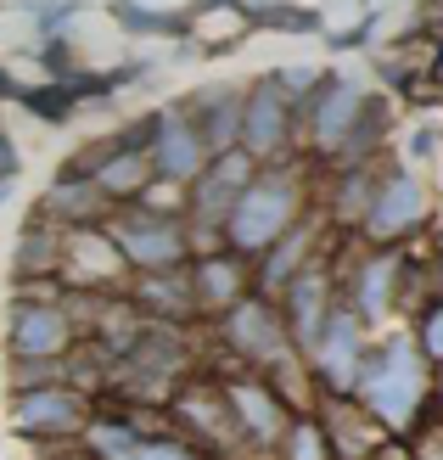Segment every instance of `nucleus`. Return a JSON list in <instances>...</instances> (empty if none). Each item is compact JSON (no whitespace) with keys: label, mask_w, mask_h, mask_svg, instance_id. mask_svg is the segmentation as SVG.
Listing matches in <instances>:
<instances>
[{"label":"nucleus","mask_w":443,"mask_h":460,"mask_svg":"<svg viewBox=\"0 0 443 460\" xmlns=\"http://www.w3.org/2000/svg\"><path fill=\"white\" fill-rule=\"evenodd\" d=\"M297 208V191L287 174H270V180H247V191L236 197L230 208V242L236 247H270L275 236H287Z\"/></svg>","instance_id":"f257e3e1"},{"label":"nucleus","mask_w":443,"mask_h":460,"mask_svg":"<svg viewBox=\"0 0 443 460\" xmlns=\"http://www.w3.org/2000/svg\"><path fill=\"white\" fill-rule=\"evenodd\" d=\"M359 382H365L370 410H377L382 421L404 427V421L415 416V404H421V354H415L404 337H393V342H387V354L370 365Z\"/></svg>","instance_id":"f03ea898"},{"label":"nucleus","mask_w":443,"mask_h":460,"mask_svg":"<svg viewBox=\"0 0 443 460\" xmlns=\"http://www.w3.org/2000/svg\"><path fill=\"white\" fill-rule=\"evenodd\" d=\"M119 252L129 264H141V270H174V259L185 252V236H180V225L169 214H135L124 219L119 230Z\"/></svg>","instance_id":"7ed1b4c3"},{"label":"nucleus","mask_w":443,"mask_h":460,"mask_svg":"<svg viewBox=\"0 0 443 460\" xmlns=\"http://www.w3.org/2000/svg\"><path fill=\"white\" fill-rule=\"evenodd\" d=\"M208 164V141L191 119H180V112H163L157 129H152V169L163 180H197Z\"/></svg>","instance_id":"20e7f679"},{"label":"nucleus","mask_w":443,"mask_h":460,"mask_svg":"<svg viewBox=\"0 0 443 460\" xmlns=\"http://www.w3.org/2000/svg\"><path fill=\"white\" fill-rule=\"evenodd\" d=\"M242 141L247 152H275L287 141V96L275 84H259L242 102Z\"/></svg>","instance_id":"39448f33"},{"label":"nucleus","mask_w":443,"mask_h":460,"mask_svg":"<svg viewBox=\"0 0 443 460\" xmlns=\"http://www.w3.org/2000/svg\"><path fill=\"white\" fill-rule=\"evenodd\" d=\"M421 214H427L421 180H415V174H393L382 186V197H377V208H370V230H377V236H399V230H410Z\"/></svg>","instance_id":"423d86ee"},{"label":"nucleus","mask_w":443,"mask_h":460,"mask_svg":"<svg viewBox=\"0 0 443 460\" xmlns=\"http://www.w3.org/2000/svg\"><path fill=\"white\" fill-rule=\"evenodd\" d=\"M315 359H320V371L332 376L337 387H354L359 371H365V365H359V320L354 314H337L332 332L315 342Z\"/></svg>","instance_id":"0eeeda50"},{"label":"nucleus","mask_w":443,"mask_h":460,"mask_svg":"<svg viewBox=\"0 0 443 460\" xmlns=\"http://www.w3.org/2000/svg\"><path fill=\"white\" fill-rule=\"evenodd\" d=\"M62 342H67V320H62V309L29 304V309L17 314L12 349H17L22 359H51V354H62Z\"/></svg>","instance_id":"6e6552de"},{"label":"nucleus","mask_w":443,"mask_h":460,"mask_svg":"<svg viewBox=\"0 0 443 460\" xmlns=\"http://www.w3.org/2000/svg\"><path fill=\"white\" fill-rule=\"evenodd\" d=\"M197 180H202V191H197V219H202V225H219L230 208H236V197L247 191V164H242V157H225L214 174H197Z\"/></svg>","instance_id":"1a4fd4ad"},{"label":"nucleus","mask_w":443,"mask_h":460,"mask_svg":"<svg viewBox=\"0 0 443 460\" xmlns=\"http://www.w3.org/2000/svg\"><path fill=\"white\" fill-rule=\"evenodd\" d=\"M354 124H359V84L337 79V84L315 102V135H320V146H337Z\"/></svg>","instance_id":"9d476101"},{"label":"nucleus","mask_w":443,"mask_h":460,"mask_svg":"<svg viewBox=\"0 0 443 460\" xmlns=\"http://www.w3.org/2000/svg\"><path fill=\"white\" fill-rule=\"evenodd\" d=\"M230 342H236L242 354H253V359H275L281 354V332H275V314L270 309H259V304H236V314H230Z\"/></svg>","instance_id":"9b49d317"},{"label":"nucleus","mask_w":443,"mask_h":460,"mask_svg":"<svg viewBox=\"0 0 443 460\" xmlns=\"http://www.w3.org/2000/svg\"><path fill=\"white\" fill-rule=\"evenodd\" d=\"M79 421V404L74 394H29L17 404V427H29V432H57V427H74Z\"/></svg>","instance_id":"f8f14e48"},{"label":"nucleus","mask_w":443,"mask_h":460,"mask_svg":"<svg viewBox=\"0 0 443 460\" xmlns=\"http://www.w3.org/2000/svg\"><path fill=\"white\" fill-rule=\"evenodd\" d=\"M320 320H325V281H320V275H297V287H292V326H297V337L309 342V349H315Z\"/></svg>","instance_id":"ddd939ff"},{"label":"nucleus","mask_w":443,"mask_h":460,"mask_svg":"<svg viewBox=\"0 0 443 460\" xmlns=\"http://www.w3.org/2000/svg\"><path fill=\"white\" fill-rule=\"evenodd\" d=\"M146 169H152V157H141V152H119L112 164H102V191H112V197H124V191H141L146 186Z\"/></svg>","instance_id":"4468645a"},{"label":"nucleus","mask_w":443,"mask_h":460,"mask_svg":"<svg viewBox=\"0 0 443 460\" xmlns=\"http://www.w3.org/2000/svg\"><path fill=\"white\" fill-rule=\"evenodd\" d=\"M230 404L242 410V421L259 432V438H275V432H281V410H275L270 394H259V387H236V394H230Z\"/></svg>","instance_id":"2eb2a0df"},{"label":"nucleus","mask_w":443,"mask_h":460,"mask_svg":"<svg viewBox=\"0 0 443 460\" xmlns=\"http://www.w3.org/2000/svg\"><path fill=\"white\" fill-rule=\"evenodd\" d=\"M236 135H242V102H236V96H230V102H208V129H202V141L225 152Z\"/></svg>","instance_id":"dca6fc26"},{"label":"nucleus","mask_w":443,"mask_h":460,"mask_svg":"<svg viewBox=\"0 0 443 460\" xmlns=\"http://www.w3.org/2000/svg\"><path fill=\"white\" fill-rule=\"evenodd\" d=\"M387 281H393V259H377V264L365 270V281H359V309H365V314H382Z\"/></svg>","instance_id":"f3484780"},{"label":"nucleus","mask_w":443,"mask_h":460,"mask_svg":"<svg viewBox=\"0 0 443 460\" xmlns=\"http://www.w3.org/2000/svg\"><path fill=\"white\" fill-rule=\"evenodd\" d=\"M297 252H303V236H287L281 247L270 252V264H264V281H275V287H281L287 275H292V264H297Z\"/></svg>","instance_id":"a211bd4d"},{"label":"nucleus","mask_w":443,"mask_h":460,"mask_svg":"<svg viewBox=\"0 0 443 460\" xmlns=\"http://www.w3.org/2000/svg\"><path fill=\"white\" fill-rule=\"evenodd\" d=\"M90 444H96L102 455H129V444H141V438L124 432V427H90Z\"/></svg>","instance_id":"6ab92c4d"},{"label":"nucleus","mask_w":443,"mask_h":460,"mask_svg":"<svg viewBox=\"0 0 443 460\" xmlns=\"http://www.w3.org/2000/svg\"><path fill=\"white\" fill-rule=\"evenodd\" d=\"M124 460H197V455L180 449V444H141V449H129Z\"/></svg>","instance_id":"aec40b11"},{"label":"nucleus","mask_w":443,"mask_h":460,"mask_svg":"<svg viewBox=\"0 0 443 460\" xmlns=\"http://www.w3.org/2000/svg\"><path fill=\"white\" fill-rule=\"evenodd\" d=\"M292 444H297V449H292L297 460H325V449H320L325 438H320V432H315V427H297V432H292Z\"/></svg>","instance_id":"412c9836"},{"label":"nucleus","mask_w":443,"mask_h":460,"mask_svg":"<svg viewBox=\"0 0 443 460\" xmlns=\"http://www.w3.org/2000/svg\"><path fill=\"white\" fill-rule=\"evenodd\" d=\"M202 281H208V292H214V297H230V287H236V275H230V270L214 259V264H202Z\"/></svg>","instance_id":"4be33fe9"},{"label":"nucleus","mask_w":443,"mask_h":460,"mask_svg":"<svg viewBox=\"0 0 443 460\" xmlns=\"http://www.w3.org/2000/svg\"><path fill=\"white\" fill-rule=\"evenodd\" d=\"M427 354H443V309L432 314V326H427Z\"/></svg>","instance_id":"5701e85b"}]
</instances>
